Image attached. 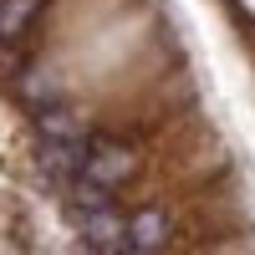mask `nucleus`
Wrapping results in <instances>:
<instances>
[{"mask_svg": "<svg viewBox=\"0 0 255 255\" xmlns=\"http://www.w3.org/2000/svg\"><path fill=\"white\" fill-rule=\"evenodd\" d=\"M138 148L133 143H123V138H97L87 148V158H82V179H92L102 189H123V184H133L138 179Z\"/></svg>", "mask_w": 255, "mask_h": 255, "instance_id": "f257e3e1", "label": "nucleus"}, {"mask_svg": "<svg viewBox=\"0 0 255 255\" xmlns=\"http://www.w3.org/2000/svg\"><path fill=\"white\" fill-rule=\"evenodd\" d=\"M82 230H87V240L113 250V245H128V220L113 215V204H87V215H82Z\"/></svg>", "mask_w": 255, "mask_h": 255, "instance_id": "39448f33", "label": "nucleus"}, {"mask_svg": "<svg viewBox=\"0 0 255 255\" xmlns=\"http://www.w3.org/2000/svg\"><path fill=\"white\" fill-rule=\"evenodd\" d=\"M41 0H0V41H15L26 36V26L36 20Z\"/></svg>", "mask_w": 255, "mask_h": 255, "instance_id": "423d86ee", "label": "nucleus"}, {"mask_svg": "<svg viewBox=\"0 0 255 255\" xmlns=\"http://www.w3.org/2000/svg\"><path fill=\"white\" fill-rule=\"evenodd\" d=\"M168 235H174V225H168L163 209H138L133 220H128V245H133L138 255H153L168 245Z\"/></svg>", "mask_w": 255, "mask_h": 255, "instance_id": "7ed1b4c3", "label": "nucleus"}, {"mask_svg": "<svg viewBox=\"0 0 255 255\" xmlns=\"http://www.w3.org/2000/svg\"><path fill=\"white\" fill-rule=\"evenodd\" d=\"M10 87H15V97H20V102H31V108L61 102V82H56V72H51V67H20Z\"/></svg>", "mask_w": 255, "mask_h": 255, "instance_id": "20e7f679", "label": "nucleus"}, {"mask_svg": "<svg viewBox=\"0 0 255 255\" xmlns=\"http://www.w3.org/2000/svg\"><path fill=\"white\" fill-rule=\"evenodd\" d=\"M41 168H46L51 179H67L72 168H77V158H72V143H56V138H46V153H41Z\"/></svg>", "mask_w": 255, "mask_h": 255, "instance_id": "0eeeda50", "label": "nucleus"}, {"mask_svg": "<svg viewBox=\"0 0 255 255\" xmlns=\"http://www.w3.org/2000/svg\"><path fill=\"white\" fill-rule=\"evenodd\" d=\"M36 128L41 138H56V143H82L87 138V118L67 102H46V108H36Z\"/></svg>", "mask_w": 255, "mask_h": 255, "instance_id": "f03ea898", "label": "nucleus"}]
</instances>
